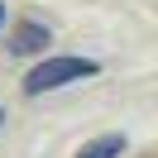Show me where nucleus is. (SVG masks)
Wrapping results in <instances>:
<instances>
[{"label": "nucleus", "mask_w": 158, "mask_h": 158, "mask_svg": "<svg viewBox=\"0 0 158 158\" xmlns=\"http://www.w3.org/2000/svg\"><path fill=\"white\" fill-rule=\"evenodd\" d=\"M101 62L96 58H77V53H58V58H43L39 67L24 77V96H43V91H62L72 81H86L96 77Z\"/></svg>", "instance_id": "f257e3e1"}, {"label": "nucleus", "mask_w": 158, "mask_h": 158, "mask_svg": "<svg viewBox=\"0 0 158 158\" xmlns=\"http://www.w3.org/2000/svg\"><path fill=\"white\" fill-rule=\"evenodd\" d=\"M125 148H129V139H125V134H96L91 144H81V148H77V158H120Z\"/></svg>", "instance_id": "f03ea898"}, {"label": "nucleus", "mask_w": 158, "mask_h": 158, "mask_svg": "<svg viewBox=\"0 0 158 158\" xmlns=\"http://www.w3.org/2000/svg\"><path fill=\"white\" fill-rule=\"evenodd\" d=\"M43 43H48V29H43V24H19V29L10 34V53H39Z\"/></svg>", "instance_id": "7ed1b4c3"}, {"label": "nucleus", "mask_w": 158, "mask_h": 158, "mask_svg": "<svg viewBox=\"0 0 158 158\" xmlns=\"http://www.w3.org/2000/svg\"><path fill=\"white\" fill-rule=\"evenodd\" d=\"M0 24H5V5H0Z\"/></svg>", "instance_id": "20e7f679"}, {"label": "nucleus", "mask_w": 158, "mask_h": 158, "mask_svg": "<svg viewBox=\"0 0 158 158\" xmlns=\"http://www.w3.org/2000/svg\"><path fill=\"white\" fill-rule=\"evenodd\" d=\"M0 125H5V106H0Z\"/></svg>", "instance_id": "39448f33"}]
</instances>
